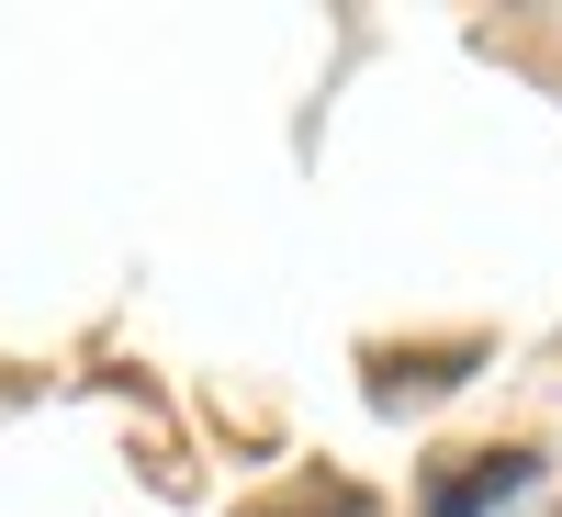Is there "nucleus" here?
<instances>
[{"mask_svg":"<svg viewBox=\"0 0 562 517\" xmlns=\"http://www.w3.org/2000/svg\"><path fill=\"white\" fill-rule=\"evenodd\" d=\"M518 484H529V450H484V461H461L450 484H428V517H495Z\"/></svg>","mask_w":562,"mask_h":517,"instance_id":"f257e3e1","label":"nucleus"}]
</instances>
